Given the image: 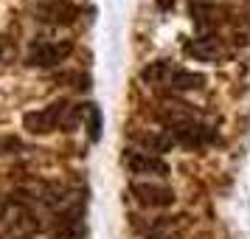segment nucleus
<instances>
[{
  "label": "nucleus",
  "mask_w": 250,
  "mask_h": 239,
  "mask_svg": "<svg viewBox=\"0 0 250 239\" xmlns=\"http://www.w3.org/2000/svg\"><path fill=\"white\" fill-rule=\"evenodd\" d=\"M205 85V76L203 73H194V70H183L177 68L174 70V76H171V90H200Z\"/></svg>",
  "instance_id": "13"
},
{
  "label": "nucleus",
  "mask_w": 250,
  "mask_h": 239,
  "mask_svg": "<svg viewBox=\"0 0 250 239\" xmlns=\"http://www.w3.org/2000/svg\"><path fill=\"white\" fill-rule=\"evenodd\" d=\"M57 239H84V222H82V203L73 208H65V214H59V222L54 228Z\"/></svg>",
  "instance_id": "9"
},
{
  "label": "nucleus",
  "mask_w": 250,
  "mask_h": 239,
  "mask_svg": "<svg viewBox=\"0 0 250 239\" xmlns=\"http://www.w3.org/2000/svg\"><path fill=\"white\" fill-rule=\"evenodd\" d=\"M73 43L70 40H51V43H37L28 51V65L31 68H57L70 57Z\"/></svg>",
  "instance_id": "4"
},
{
  "label": "nucleus",
  "mask_w": 250,
  "mask_h": 239,
  "mask_svg": "<svg viewBox=\"0 0 250 239\" xmlns=\"http://www.w3.org/2000/svg\"><path fill=\"white\" fill-rule=\"evenodd\" d=\"M129 194L146 208H169L174 203V192L163 183H129Z\"/></svg>",
  "instance_id": "7"
},
{
  "label": "nucleus",
  "mask_w": 250,
  "mask_h": 239,
  "mask_svg": "<svg viewBox=\"0 0 250 239\" xmlns=\"http://www.w3.org/2000/svg\"><path fill=\"white\" fill-rule=\"evenodd\" d=\"M34 17L48 25H70L79 17V6L73 0H37Z\"/></svg>",
  "instance_id": "5"
},
{
  "label": "nucleus",
  "mask_w": 250,
  "mask_h": 239,
  "mask_svg": "<svg viewBox=\"0 0 250 239\" xmlns=\"http://www.w3.org/2000/svg\"><path fill=\"white\" fill-rule=\"evenodd\" d=\"M40 231L37 214L28 203L17 197H0V237L3 239H28Z\"/></svg>",
  "instance_id": "2"
},
{
  "label": "nucleus",
  "mask_w": 250,
  "mask_h": 239,
  "mask_svg": "<svg viewBox=\"0 0 250 239\" xmlns=\"http://www.w3.org/2000/svg\"><path fill=\"white\" fill-rule=\"evenodd\" d=\"M219 14H222V9L216 3H194L191 6V17L200 28H211L214 23H219Z\"/></svg>",
  "instance_id": "12"
},
{
  "label": "nucleus",
  "mask_w": 250,
  "mask_h": 239,
  "mask_svg": "<svg viewBox=\"0 0 250 239\" xmlns=\"http://www.w3.org/2000/svg\"><path fill=\"white\" fill-rule=\"evenodd\" d=\"M121 166H124L129 174H155V177H166L169 174V163L158 155H149V152H141V149H126L121 155Z\"/></svg>",
  "instance_id": "6"
},
{
  "label": "nucleus",
  "mask_w": 250,
  "mask_h": 239,
  "mask_svg": "<svg viewBox=\"0 0 250 239\" xmlns=\"http://www.w3.org/2000/svg\"><path fill=\"white\" fill-rule=\"evenodd\" d=\"M174 70L177 68H171L169 62H152L149 68H144V73H141V79L146 82V85H171V76H174Z\"/></svg>",
  "instance_id": "11"
},
{
  "label": "nucleus",
  "mask_w": 250,
  "mask_h": 239,
  "mask_svg": "<svg viewBox=\"0 0 250 239\" xmlns=\"http://www.w3.org/2000/svg\"><path fill=\"white\" fill-rule=\"evenodd\" d=\"M3 51H6V43H3V37H0V57H3Z\"/></svg>",
  "instance_id": "16"
},
{
  "label": "nucleus",
  "mask_w": 250,
  "mask_h": 239,
  "mask_svg": "<svg viewBox=\"0 0 250 239\" xmlns=\"http://www.w3.org/2000/svg\"><path fill=\"white\" fill-rule=\"evenodd\" d=\"M82 118H87V104H70L68 99H59V102L48 104V107H42V110L25 113L23 124H25L28 132L45 135V132H54V130L73 132V130L79 127Z\"/></svg>",
  "instance_id": "1"
},
{
  "label": "nucleus",
  "mask_w": 250,
  "mask_h": 239,
  "mask_svg": "<svg viewBox=\"0 0 250 239\" xmlns=\"http://www.w3.org/2000/svg\"><path fill=\"white\" fill-rule=\"evenodd\" d=\"M135 144L141 147V152H149V155H163V152H169L171 149V135L169 132H163V130H138L135 135Z\"/></svg>",
  "instance_id": "10"
},
{
  "label": "nucleus",
  "mask_w": 250,
  "mask_h": 239,
  "mask_svg": "<svg viewBox=\"0 0 250 239\" xmlns=\"http://www.w3.org/2000/svg\"><path fill=\"white\" fill-rule=\"evenodd\" d=\"M23 149V141L12 135H0V155H12V152H20Z\"/></svg>",
  "instance_id": "15"
},
{
  "label": "nucleus",
  "mask_w": 250,
  "mask_h": 239,
  "mask_svg": "<svg viewBox=\"0 0 250 239\" xmlns=\"http://www.w3.org/2000/svg\"><path fill=\"white\" fill-rule=\"evenodd\" d=\"M169 135H171V141L180 144V147L200 149V147H208L216 138V132L208 124L191 118V115H171L169 118Z\"/></svg>",
  "instance_id": "3"
},
{
  "label": "nucleus",
  "mask_w": 250,
  "mask_h": 239,
  "mask_svg": "<svg viewBox=\"0 0 250 239\" xmlns=\"http://www.w3.org/2000/svg\"><path fill=\"white\" fill-rule=\"evenodd\" d=\"M87 138L93 144L102 138V110H99V104H87Z\"/></svg>",
  "instance_id": "14"
},
{
  "label": "nucleus",
  "mask_w": 250,
  "mask_h": 239,
  "mask_svg": "<svg viewBox=\"0 0 250 239\" xmlns=\"http://www.w3.org/2000/svg\"><path fill=\"white\" fill-rule=\"evenodd\" d=\"M186 54H188L191 59L216 65V62H222V59L228 57V48H225V43H222L219 37L203 34V37H197V40H188V43H186Z\"/></svg>",
  "instance_id": "8"
}]
</instances>
